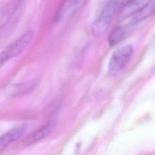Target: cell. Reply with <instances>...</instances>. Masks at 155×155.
Listing matches in <instances>:
<instances>
[{
	"label": "cell",
	"instance_id": "obj_1",
	"mask_svg": "<svg viewBox=\"0 0 155 155\" xmlns=\"http://www.w3.org/2000/svg\"><path fill=\"white\" fill-rule=\"evenodd\" d=\"M124 4L120 0H110L91 25V33L96 37L104 35L119 8Z\"/></svg>",
	"mask_w": 155,
	"mask_h": 155
},
{
	"label": "cell",
	"instance_id": "obj_2",
	"mask_svg": "<svg viewBox=\"0 0 155 155\" xmlns=\"http://www.w3.org/2000/svg\"><path fill=\"white\" fill-rule=\"evenodd\" d=\"M34 36L35 31L33 30H28L5 47L0 54L1 65L21 53L31 42Z\"/></svg>",
	"mask_w": 155,
	"mask_h": 155
},
{
	"label": "cell",
	"instance_id": "obj_3",
	"mask_svg": "<svg viewBox=\"0 0 155 155\" xmlns=\"http://www.w3.org/2000/svg\"><path fill=\"white\" fill-rule=\"evenodd\" d=\"M133 47L130 44L117 48L112 54L108 67V74L113 77L120 73L129 62L133 53Z\"/></svg>",
	"mask_w": 155,
	"mask_h": 155
},
{
	"label": "cell",
	"instance_id": "obj_4",
	"mask_svg": "<svg viewBox=\"0 0 155 155\" xmlns=\"http://www.w3.org/2000/svg\"><path fill=\"white\" fill-rule=\"evenodd\" d=\"M155 13V0L147 2L138 11L122 22L123 25H135Z\"/></svg>",
	"mask_w": 155,
	"mask_h": 155
},
{
	"label": "cell",
	"instance_id": "obj_5",
	"mask_svg": "<svg viewBox=\"0 0 155 155\" xmlns=\"http://www.w3.org/2000/svg\"><path fill=\"white\" fill-rule=\"evenodd\" d=\"M85 0H64L55 17L57 21L73 15L82 6Z\"/></svg>",
	"mask_w": 155,
	"mask_h": 155
},
{
	"label": "cell",
	"instance_id": "obj_6",
	"mask_svg": "<svg viewBox=\"0 0 155 155\" xmlns=\"http://www.w3.org/2000/svg\"><path fill=\"white\" fill-rule=\"evenodd\" d=\"M145 0H128L122 6L119 15V19L120 22H123L137 11H138L145 4Z\"/></svg>",
	"mask_w": 155,
	"mask_h": 155
},
{
	"label": "cell",
	"instance_id": "obj_7",
	"mask_svg": "<svg viewBox=\"0 0 155 155\" xmlns=\"http://www.w3.org/2000/svg\"><path fill=\"white\" fill-rule=\"evenodd\" d=\"M134 25H123L114 28L108 36V44L113 47L122 41L130 33Z\"/></svg>",
	"mask_w": 155,
	"mask_h": 155
},
{
	"label": "cell",
	"instance_id": "obj_8",
	"mask_svg": "<svg viewBox=\"0 0 155 155\" xmlns=\"http://www.w3.org/2000/svg\"><path fill=\"white\" fill-rule=\"evenodd\" d=\"M25 131L26 127L25 126H21L15 127L2 135L0 138L1 148L19 139Z\"/></svg>",
	"mask_w": 155,
	"mask_h": 155
},
{
	"label": "cell",
	"instance_id": "obj_9",
	"mask_svg": "<svg viewBox=\"0 0 155 155\" xmlns=\"http://www.w3.org/2000/svg\"><path fill=\"white\" fill-rule=\"evenodd\" d=\"M38 81L33 79L12 86V91L13 95H20L32 90L37 85Z\"/></svg>",
	"mask_w": 155,
	"mask_h": 155
},
{
	"label": "cell",
	"instance_id": "obj_10",
	"mask_svg": "<svg viewBox=\"0 0 155 155\" xmlns=\"http://www.w3.org/2000/svg\"><path fill=\"white\" fill-rule=\"evenodd\" d=\"M51 127H52V125L50 123L44 125L41 129L36 131L35 133H34L28 138L27 141L30 143H32V142H35L41 140L44 137H45L47 134L49 133V132L51 129Z\"/></svg>",
	"mask_w": 155,
	"mask_h": 155
},
{
	"label": "cell",
	"instance_id": "obj_11",
	"mask_svg": "<svg viewBox=\"0 0 155 155\" xmlns=\"http://www.w3.org/2000/svg\"><path fill=\"white\" fill-rule=\"evenodd\" d=\"M120 1H121V2H122L123 4H124V3L125 1H127V0H120Z\"/></svg>",
	"mask_w": 155,
	"mask_h": 155
}]
</instances>
